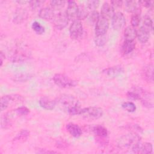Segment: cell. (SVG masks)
<instances>
[{
  "label": "cell",
  "instance_id": "obj_31",
  "mask_svg": "<svg viewBox=\"0 0 154 154\" xmlns=\"http://www.w3.org/2000/svg\"><path fill=\"white\" fill-rule=\"evenodd\" d=\"M100 4V1L97 0H90L86 2V6L88 10H91V11H95V10L98 7Z\"/></svg>",
  "mask_w": 154,
  "mask_h": 154
},
{
  "label": "cell",
  "instance_id": "obj_6",
  "mask_svg": "<svg viewBox=\"0 0 154 154\" xmlns=\"http://www.w3.org/2000/svg\"><path fill=\"white\" fill-rule=\"evenodd\" d=\"M29 57V53L22 47L16 48L11 53V61L14 63H20L25 61Z\"/></svg>",
  "mask_w": 154,
  "mask_h": 154
},
{
  "label": "cell",
  "instance_id": "obj_2",
  "mask_svg": "<svg viewBox=\"0 0 154 154\" xmlns=\"http://www.w3.org/2000/svg\"><path fill=\"white\" fill-rule=\"evenodd\" d=\"M140 142V135L138 133L131 132L121 136L117 141V145L122 150H132Z\"/></svg>",
  "mask_w": 154,
  "mask_h": 154
},
{
  "label": "cell",
  "instance_id": "obj_27",
  "mask_svg": "<svg viewBox=\"0 0 154 154\" xmlns=\"http://www.w3.org/2000/svg\"><path fill=\"white\" fill-rule=\"evenodd\" d=\"M65 1H55L52 0L50 2V4L51 6V8L53 9V10H60L62 9L65 4H66Z\"/></svg>",
  "mask_w": 154,
  "mask_h": 154
},
{
  "label": "cell",
  "instance_id": "obj_11",
  "mask_svg": "<svg viewBox=\"0 0 154 154\" xmlns=\"http://www.w3.org/2000/svg\"><path fill=\"white\" fill-rule=\"evenodd\" d=\"M111 19L112 27L115 30H120L125 25L126 19L122 12L118 11L114 13Z\"/></svg>",
  "mask_w": 154,
  "mask_h": 154
},
{
  "label": "cell",
  "instance_id": "obj_30",
  "mask_svg": "<svg viewBox=\"0 0 154 154\" xmlns=\"http://www.w3.org/2000/svg\"><path fill=\"white\" fill-rule=\"evenodd\" d=\"M141 21L140 14L138 12L134 13L131 17V25L132 27L135 28L138 26Z\"/></svg>",
  "mask_w": 154,
  "mask_h": 154
},
{
  "label": "cell",
  "instance_id": "obj_38",
  "mask_svg": "<svg viewBox=\"0 0 154 154\" xmlns=\"http://www.w3.org/2000/svg\"><path fill=\"white\" fill-rule=\"evenodd\" d=\"M139 4L140 5H142L143 6L149 8H151L153 7V1H139Z\"/></svg>",
  "mask_w": 154,
  "mask_h": 154
},
{
  "label": "cell",
  "instance_id": "obj_32",
  "mask_svg": "<svg viewBox=\"0 0 154 154\" xmlns=\"http://www.w3.org/2000/svg\"><path fill=\"white\" fill-rule=\"evenodd\" d=\"M31 26L32 29L38 34H42L45 32V28L38 22H34Z\"/></svg>",
  "mask_w": 154,
  "mask_h": 154
},
{
  "label": "cell",
  "instance_id": "obj_29",
  "mask_svg": "<svg viewBox=\"0 0 154 154\" xmlns=\"http://www.w3.org/2000/svg\"><path fill=\"white\" fill-rule=\"evenodd\" d=\"M88 14V10L86 7L80 6L79 7V13H78V20L85 19Z\"/></svg>",
  "mask_w": 154,
  "mask_h": 154
},
{
  "label": "cell",
  "instance_id": "obj_39",
  "mask_svg": "<svg viewBox=\"0 0 154 154\" xmlns=\"http://www.w3.org/2000/svg\"><path fill=\"white\" fill-rule=\"evenodd\" d=\"M111 4L112 7L114 8V9L116 8H120L123 5V1H111Z\"/></svg>",
  "mask_w": 154,
  "mask_h": 154
},
{
  "label": "cell",
  "instance_id": "obj_23",
  "mask_svg": "<svg viewBox=\"0 0 154 154\" xmlns=\"http://www.w3.org/2000/svg\"><path fill=\"white\" fill-rule=\"evenodd\" d=\"M92 131L99 138H106L108 135L107 129L102 125H96L93 128Z\"/></svg>",
  "mask_w": 154,
  "mask_h": 154
},
{
  "label": "cell",
  "instance_id": "obj_19",
  "mask_svg": "<svg viewBox=\"0 0 154 154\" xmlns=\"http://www.w3.org/2000/svg\"><path fill=\"white\" fill-rule=\"evenodd\" d=\"M66 129L72 136L75 138L80 137L82 134V130L81 128L78 125L73 123L67 124Z\"/></svg>",
  "mask_w": 154,
  "mask_h": 154
},
{
  "label": "cell",
  "instance_id": "obj_35",
  "mask_svg": "<svg viewBox=\"0 0 154 154\" xmlns=\"http://www.w3.org/2000/svg\"><path fill=\"white\" fill-rule=\"evenodd\" d=\"M106 43V36L105 35H96L95 43L97 46H102Z\"/></svg>",
  "mask_w": 154,
  "mask_h": 154
},
{
  "label": "cell",
  "instance_id": "obj_28",
  "mask_svg": "<svg viewBox=\"0 0 154 154\" xmlns=\"http://www.w3.org/2000/svg\"><path fill=\"white\" fill-rule=\"evenodd\" d=\"M32 78L29 74H17L13 77V79L16 82H25Z\"/></svg>",
  "mask_w": 154,
  "mask_h": 154
},
{
  "label": "cell",
  "instance_id": "obj_36",
  "mask_svg": "<svg viewBox=\"0 0 154 154\" xmlns=\"http://www.w3.org/2000/svg\"><path fill=\"white\" fill-rule=\"evenodd\" d=\"M99 17H100V16L99 14V13L95 10V11H92L91 13L90 14L89 19L91 23L96 24V23L97 22Z\"/></svg>",
  "mask_w": 154,
  "mask_h": 154
},
{
  "label": "cell",
  "instance_id": "obj_14",
  "mask_svg": "<svg viewBox=\"0 0 154 154\" xmlns=\"http://www.w3.org/2000/svg\"><path fill=\"white\" fill-rule=\"evenodd\" d=\"M28 17L27 11L22 8H17L14 14L13 22L16 24H20L23 22Z\"/></svg>",
  "mask_w": 154,
  "mask_h": 154
},
{
  "label": "cell",
  "instance_id": "obj_20",
  "mask_svg": "<svg viewBox=\"0 0 154 154\" xmlns=\"http://www.w3.org/2000/svg\"><path fill=\"white\" fill-rule=\"evenodd\" d=\"M143 75L148 82H152L153 81V65L152 64H147L144 67Z\"/></svg>",
  "mask_w": 154,
  "mask_h": 154
},
{
  "label": "cell",
  "instance_id": "obj_24",
  "mask_svg": "<svg viewBox=\"0 0 154 154\" xmlns=\"http://www.w3.org/2000/svg\"><path fill=\"white\" fill-rule=\"evenodd\" d=\"M135 48V43L134 41L125 40L122 45V51L124 54H128L132 52Z\"/></svg>",
  "mask_w": 154,
  "mask_h": 154
},
{
  "label": "cell",
  "instance_id": "obj_10",
  "mask_svg": "<svg viewBox=\"0 0 154 154\" xmlns=\"http://www.w3.org/2000/svg\"><path fill=\"white\" fill-rule=\"evenodd\" d=\"M109 28V20L100 16L95 24L96 35H105Z\"/></svg>",
  "mask_w": 154,
  "mask_h": 154
},
{
  "label": "cell",
  "instance_id": "obj_3",
  "mask_svg": "<svg viewBox=\"0 0 154 154\" xmlns=\"http://www.w3.org/2000/svg\"><path fill=\"white\" fill-rule=\"evenodd\" d=\"M103 113V109L101 108L90 106L81 108L79 115L87 120H93L100 118L102 116Z\"/></svg>",
  "mask_w": 154,
  "mask_h": 154
},
{
  "label": "cell",
  "instance_id": "obj_17",
  "mask_svg": "<svg viewBox=\"0 0 154 154\" xmlns=\"http://www.w3.org/2000/svg\"><path fill=\"white\" fill-rule=\"evenodd\" d=\"M55 13L53 9L51 7H44L40 10L38 16L40 18L45 20H51L53 19Z\"/></svg>",
  "mask_w": 154,
  "mask_h": 154
},
{
  "label": "cell",
  "instance_id": "obj_34",
  "mask_svg": "<svg viewBox=\"0 0 154 154\" xmlns=\"http://www.w3.org/2000/svg\"><path fill=\"white\" fill-rule=\"evenodd\" d=\"M15 113L17 116H25L29 112V109L26 106H20L14 110Z\"/></svg>",
  "mask_w": 154,
  "mask_h": 154
},
{
  "label": "cell",
  "instance_id": "obj_13",
  "mask_svg": "<svg viewBox=\"0 0 154 154\" xmlns=\"http://www.w3.org/2000/svg\"><path fill=\"white\" fill-rule=\"evenodd\" d=\"M132 152L135 153L150 154L152 153L153 146L150 143H140L132 150Z\"/></svg>",
  "mask_w": 154,
  "mask_h": 154
},
{
  "label": "cell",
  "instance_id": "obj_18",
  "mask_svg": "<svg viewBox=\"0 0 154 154\" xmlns=\"http://www.w3.org/2000/svg\"><path fill=\"white\" fill-rule=\"evenodd\" d=\"M150 32V31L149 30H148L144 26H141L137 31V37L141 43H145L149 39Z\"/></svg>",
  "mask_w": 154,
  "mask_h": 154
},
{
  "label": "cell",
  "instance_id": "obj_5",
  "mask_svg": "<svg viewBox=\"0 0 154 154\" xmlns=\"http://www.w3.org/2000/svg\"><path fill=\"white\" fill-rule=\"evenodd\" d=\"M23 100V98L21 96L13 94V95H5L3 96L1 98L0 101V107L1 111H3L5 110L8 106L13 103L15 102H20Z\"/></svg>",
  "mask_w": 154,
  "mask_h": 154
},
{
  "label": "cell",
  "instance_id": "obj_15",
  "mask_svg": "<svg viewBox=\"0 0 154 154\" xmlns=\"http://www.w3.org/2000/svg\"><path fill=\"white\" fill-rule=\"evenodd\" d=\"M114 14V9L111 4L108 2H104L101 7L100 16L104 18L109 20V19L112 18Z\"/></svg>",
  "mask_w": 154,
  "mask_h": 154
},
{
  "label": "cell",
  "instance_id": "obj_33",
  "mask_svg": "<svg viewBox=\"0 0 154 154\" xmlns=\"http://www.w3.org/2000/svg\"><path fill=\"white\" fill-rule=\"evenodd\" d=\"M123 108H124L125 110H126L128 112H133L136 110V106L132 102H124L122 105Z\"/></svg>",
  "mask_w": 154,
  "mask_h": 154
},
{
  "label": "cell",
  "instance_id": "obj_1",
  "mask_svg": "<svg viewBox=\"0 0 154 154\" xmlns=\"http://www.w3.org/2000/svg\"><path fill=\"white\" fill-rule=\"evenodd\" d=\"M59 107L64 111L70 115H79L81 111L79 100L72 95L63 94L60 96L57 101Z\"/></svg>",
  "mask_w": 154,
  "mask_h": 154
},
{
  "label": "cell",
  "instance_id": "obj_16",
  "mask_svg": "<svg viewBox=\"0 0 154 154\" xmlns=\"http://www.w3.org/2000/svg\"><path fill=\"white\" fill-rule=\"evenodd\" d=\"M39 104L40 106L46 110H52L56 104L57 102L47 97H42L39 100Z\"/></svg>",
  "mask_w": 154,
  "mask_h": 154
},
{
  "label": "cell",
  "instance_id": "obj_40",
  "mask_svg": "<svg viewBox=\"0 0 154 154\" xmlns=\"http://www.w3.org/2000/svg\"><path fill=\"white\" fill-rule=\"evenodd\" d=\"M4 60H5V55L4 54V53L2 52V51H1L0 52V66H2V64H3V61H4Z\"/></svg>",
  "mask_w": 154,
  "mask_h": 154
},
{
  "label": "cell",
  "instance_id": "obj_21",
  "mask_svg": "<svg viewBox=\"0 0 154 154\" xmlns=\"http://www.w3.org/2000/svg\"><path fill=\"white\" fill-rule=\"evenodd\" d=\"M125 8L128 12L129 13H136L138 12L140 7L139 1H125Z\"/></svg>",
  "mask_w": 154,
  "mask_h": 154
},
{
  "label": "cell",
  "instance_id": "obj_8",
  "mask_svg": "<svg viewBox=\"0 0 154 154\" xmlns=\"http://www.w3.org/2000/svg\"><path fill=\"white\" fill-rule=\"evenodd\" d=\"M83 26L81 20H76L72 22L69 28V33L72 38L78 40L80 38L83 34Z\"/></svg>",
  "mask_w": 154,
  "mask_h": 154
},
{
  "label": "cell",
  "instance_id": "obj_25",
  "mask_svg": "<svg viewBox=\"0 0 154 154\" xmlns=\"http://www.w3.org/2000/svg\"><path fill=\"white\" fill-rule=\"evenodd\" d=\"M29 136V132L26 129H22L14 138L13 141L16 142L25 141Z\"/></svg>",
  "mask_w": 154,
  "mask_h": 154
},
{
  "label": "cell",
  "instance_id": "obj_26",
  "mask_svg": "<svg viewBox=\"0 0 154 154\" xmlns=\"http://www.w3.org/2000/svg\"><path fill=\"white\" fill-rule=\"evenodd\" d=\"M149 30L150 32L153 30V21L149 16L146 15L143 19V25H141Z\"/></svg>",
  "mask_w": 154,
  "mask_h": 154
},
{
  "label": "cell",
  "instance_id": "obj_12",
  "mask_svg": "<svg viewBox=\"0 0 154 154\" xmlns=\"http://www.w3.org/2000/svg\"><path fill=\"white\" fill-rule=\"evenodd\" d=\"M124 72L123 67L120 65L114 66L106 68L102 70V73L106 76L113 78L118 76Z\"/></svg>",
  "mask_w": 154,
  "mask_h": 154
},
{
  "label": "cell",
  "instance_id": "obj_37",
  "mask_svg": "<svg viewBox=\"0 0 154 154\" xmlns=\"http://www.w3.org/2000/svg\"><path fill=\"white\" fill-rule=\"evenodd\" d=\"M45 1H30L29 4L30 5V7L31 9L35 10L40 7L41 5H42Z\"/></svg>",
  "mask_w": 154,
  "mask_h": 154
},
{
  "label": "cell",
  "instance_id": "obj_22",
  "mask_svg": "<svg viewBox=\"0 0 154 154\" xmlns=\"http://www.w3.org/2000/svg\"><path fill=\"white\" fill-rule=\"evenodd\" d=\"M124 36L125 40L134 41L137 37V30L132 26H128L125 29Z\"/></svg>",
  "mask_w": 154,
  "mask_h": 154
},
{
  "label": "cell",
  "instance_id": "obj_9",
  "mask_svg": "<svg viewBox=\"0 0 154 154\" xmlns=\"http://www.w3.org/2000/svg\"><path fill=\"white\" fill-rule=\"evenodd\" d=\"M66 13L69 20L73 22L78 20L79 6L76 2L73 1H67V7L66 10Z\"/></svg>",
  "mask_w": 154,
  "mask_h": 154
},
{
  "label": "cell",
  "instance_id": "obj_4",
  "mask_svg": "<svg viewBox=\"0 0 154 154\" xmlns=\"http://www.w3.org/2000/svg\"><path fill=\"white\" fill-rule=\"evenodd\" d=\"M54 83L60 88H67L76 85L77 82L68 76L63 73H57L53 77Z\"/></svg>",
  "mask_w": 154,
  "mask_h": 154
},
{
  "label": "cell",
  "instance_id": "obj_7",
  "mask_svg": "<svg viewBox=\"0 0 154 154\" xmlns=\"http://www.w3.org/2000/svg\"><path fill=\"white\" fill-rule=\"evenodd\" d=\"M69 19L65 11H60L55 14L52 22L55 27L58 29L64 28L68 24Z\"/></svg>",
  "mask_w": 154,
  "mask_h": 154
},
{
  "label": "cell",
  "instance_id": "obj_41",
  "mask_svg": "<svg viewBox=\"0 0 154 154\" xmlns=\"http://www.w3.org/2000/svg\"><path fill=\"white\" fill-rule=\"evenodd\" d=\"M16 2H18L19 4H25L29 2V1H17Z\"/></svg>",
  "mask_w": 154,
  "mask_h": 154
}]
</instances>
